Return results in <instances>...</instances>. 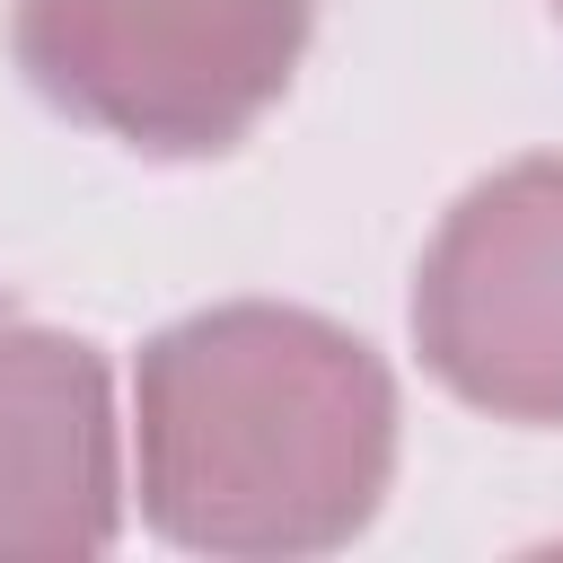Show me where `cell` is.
I'll list each match as a JSON object with an SVG mask.
<instances>
[{
	"instance_id": "obj_4",
	"label": "cell",
	"mask_w": 563,
	"mask_h": 563,
	"mask_svg": "<svg viewBox=\"0 0 563 563\" xmlns=\"http://www.w3.org/2000/svg\"><path fill=\"white\" fill-rule=\"evenodd\" d=\"M123 528L106 361L0 317V554H97Z\"/></svg>"
},
{
	"instance_id": "obj_1",
	"label": "cell",
	"mask_w": 563,
	"mask_h": 563,
	"mask_svg": "<svg viewBox=\"0 0 563 563\" xmlns=\"http://www.w3.org/2000/svg\"><path fill=\"white\" fill-rule=\"evenodd\" d=\"M141 510L194 554H325L396 475L378 352L308 308L238 299L150 334L132 378Z\"/></svg>"
},
{
	"instance_id": "obj_3",
	"label": "cell",
	"mask_w": 563,
	"mask_h": 563,
	"mask_svg": "<svg viewBox=\"0 0 563 563\" xmlns=\"http://www.w3.org/2000/svg\"><path fill=\"white\" fill-rule=\"evenodd\" d=\"M413 343L475 413L563 422V158L457 194L413 273Z\"/></svg>"
},
{
	"instance_id": "obj_5",
	"label": "cell",
	"mask_w": 563,
	"mask_h": 563,
	"mask_svg": "<svg viewBox=\"0 0 563 563\" xmlns=\"http://www.w3.org/2000/svg\"><path fill=\"white\" fill-rule=\"evenodd\" d=\"M554 9H563V0H554Z\"/></svg>"
},
{
	"instance_id": "obj_2",
	"label": "cell",
	"mask_w": 563,
	"mask_h": 563,
	"mask_svg": "<svg viewBox=\"0 0 563 563\" xmlns=\"http://www.w3.org/2000/svg\"><path fill=\"white\" fill-rule=\"evenodd\" d=\"M18 70L141 158H220L290 88L308 0H18Z\"/></svg>"
}]
</instances>
